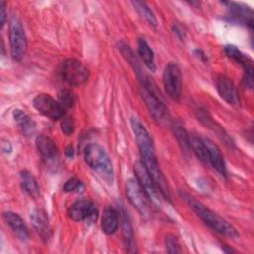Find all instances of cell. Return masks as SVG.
<instances>
[{
    "instance_id": "30",
    "label": "cell",
    "mask_w": 254,
    "mask_h": 254,
    "mask_svg": "<svg viewBox=\"0 0 254 254\" xmlns=\"http://www.w3.org/2000/svg\"><path fill=\"white\" fill-rule=\"evenodd\" d=\"M83 190V184L76 178L72 177L66 181L64 186V190L65 192H73V191H81Z\"/></svg>"
},
{
    "instance_id": "23",
    "label": "cell",
    "mask_w": 254,
    "mask_h": 254,
    "mask_svg": "<svg viewBox=\"0 0 254 254\" xmlns=\"http://www.w3.org/2000/svg\"><path fill=\"white\" fill-rule=\"evenodd\" d=\"M13 118L16 121V123L20 126V128L23 130L24 134L26 135H32L35 132L36 125L34 121L21 109H14L13 110Z\"/></svg>"
},
{
    "instance_id": "17",
    "label": "cell",
    "mask_w": 254,
    "mask_h": 254,
    "mask_svg": "<svg viewBox=\"0 0 254 254\" xmlns=\"http://www.w3.org/2000/svg\"><path fill=\"white\" fill-rule=\"evenodd\" d=\"M224 5H227V8L229 10V16L239 22V23H244V24H249L250 27H252L253 24V13L252 10L239 3H234V2H226L223 3Z\"/></svg>"
},
{
    "instance_id": "18",
    "label": "cell",
    "mask_w": 254,
    "mask_h": 254,
    "mask_svg": "<svg viewBox=\"0 0 254 254\" xmlns=\"http://www.w3.org/2000/svg\"><path fill=\"white\" fill-rule=\"evenodd\" d=\"M3 218L20 239L27 240L29 238L28 228L19 214L12 211H5L3 212Z\"/></svg>"
},
{
    "instance_id": "22",
    "label": "cell",
    "mask_w": 254,
    "mask_h": 254,
    "mask_svg": "<svg viewBox=\"0 0 254 254\" xmlns=\"http://www.w3.org/2000/svg\"><path fill=\"white\" fill-rule=\"evenodd\" d=\"M190 148L193 150L197 158L205 165H209V157L206 145L203 141V138L192 134L190 136Z\"/></svg>"
},
{
    "instance_id": "6",
    "label": "cell",
    "mask_w": 254,
    "mask_h": 254,
    "mask_svg": "<svg viewBox=\"0 0 254 254\" xmlns=\"http://www.w3.org/2000/svg\"><path fill=\"white\" fill-rule=\"evenodd\" d=\"M134 172L137 181L139 182L141 188L144 190L147 194L150 202L157 208H160L162 205V193L147 171L143 162H137L134 165Z\"/></svg>"
},
{
    "instance_id": "27",
    "label": "cell",
    "mask_w": 254,
    "mask_h": 254,
    "mask_svg": "<svg viewBox=\"0 0 254 254\" xmlns=\"http://www.w3.org/2000/svg\"><path fill=\"white\" fill-rule=\"evenodd\" d=\"M244 70V76H243V82L244 85L251 89L253 87V65H252V60H247L243 64H241Z\"/></svg>"
},
{
    "instance_id": "7",
    "label": "cell",
    "mask_w": 254,
    "mask_h": 254,
    "mask_svg": "<svg viewBox=\"0 0 254 254\" xmlns=\"http://www.w3.org/2000/svg\"><path fill=\"white\" fill-rule=\"evenodd\" d=\"M125 190L128 200L139 211V213L143 216L150 215L151 202L137 179H129L126 182Z\"/></svg>"
},
{
    "instance_id": "4",
    "label": "cell",
    "mask_w": 254,
    "mask_h": 254,
    "mask_svg": "<svg viewBox=\"0 0 254 254\" xmlns=\"http://www.w3.org/2000/svg\"><path fill=\"white\" fill-rule=\"evenodd\" d=\"M131 127L142 156V162L147 163L157 161L153 139L146 127L137 117L131 118Z\"/></svg>"
},
{
    "instance_id": "12",
    "label": "cell",
    "mask_w": 254,
    "mask_h": 254,
    "mask_svg": "<svg viewBox=\"0 0 254 254\" xmlns=\"http://www.w3.org/2000/svg\"><path fill=\"white\" fill-rule=\"evenodd\" d=\"M216 89L220 97L230 105L239 104L238 91L230 78L224 75H220L216 81Z\"/></svg>"
},
{
    "instance_id": "19",
    "label": "cell",
    "mask_w": 254,
    "mask_h": 254,
    "mask_svg": "<svg viewBox=\"0 0 254 254\" xmlns=\"http://www.w3.org/2000/svg\"><path fill=\"white\" fill-rule=\"evenodd\" d=\"M119 224V218H118V212L115 208L108 206L104 209L102 218H101V229L102 231L107 234L111 235L115 233V231L118 228Z\"/></svg>"
},
{
    "instance_id": "21",
    "label": "cell",
    "mask_w": 254,
    "mask_h": 254,
    "mask_svg": "<svg viewBox=\"0 0 254 254\" xmlns=\"http://www.w3.org/2000/svg\"><path fill=\"white\" fill-rule=\"evenodd\" d=\"M20 181L23 190L32 197L37 198L40 195V189L36 178L29 171H22L20 173Z\"/></svg>"
},
{
    "instance_id": "24",
    "label": "cell",
    "mask_w": 254,
    "mask_h": 254,
    "mask_svg": "<svg viewBox=\"0 0 254 254\" xmlns=\"http://www.w3.org/2000/svg\"><path fill=\"white\" fill-rule=\"evenodd\" d=\"M172 129H173V133H174L178 143L180 144L182 150L185 152H188L190 148V135L184 128L183 124L180 121H174L172 124Z\"/></svg>"
},
{
    "instance_id": "29",
    "label": "cell",
    "mask_w": 254,
    "mask_h": 254,
    "mask_svg": "<svg viewBox=\"0 0 254 254\" xmlns=\"http://www.w3.org/2000/svg\"><path fill=\"white\" fill-rule=\"evenodd\" d=\"M165 245L168 253H181L180 243L178 241V238L173 234H168L165 238Z\"/></svg>"
},
{
    "instance_id": "3",
    "label": "cell",
    "mask_w": 254,
    "mask_h": 254,
    "mask_svg": "<svg viewBox=\"0 0 254 254\" xmlns=\"http://www.w3.org/2000/svg\"><path fill=\"white\" fill-rule=\"evenodd\" d=\"M59 72L64 81L71 86H78L88 78L87 67L76 59H66L61 63Z\"/></svg>"
},
{
    "instance_id": "2",
    "label": "cell",
    "mask_w": 254,
    "mask_h": 254,
    "mask_svg": "<svg viewBox=\"0 0 254 254\" xmlns=\"http://www.w3.org/2000/svg\"><path fill=\"white\" fill-rule=\"evenodd\" d=\"M84 160L86 164L109 185L113 183V167L106 151L98 144L92 143L84 149Z\"/></svg>"
},
{
    "instance_id": "31",
    "label": "cell",
    "mask_w": 254,
    "mask_h": 254,
    "mask_svg": "<svg viewBox=\"0 0 254 254\" xmlns=\"http://www.w3.org/2000/svg\"><path fill=\"white\" fill-rule=\"evenodd\" d=\"M61 130L63 133L65 135L69 136L73 133L74 131V123L70 117H64L63 118L61 122Z\"/></svg>"
},
{
    "instance_id": "20",
    "label": "cell",
    "mask_w": 254,
    "mask_h": 254,
    "mask_svg": "<svg viewBox=\"0 0 254 254\" xmlns=\"http://www.w3.org/2000/svg\"><path fill=\"white\" fill-rule=\"evenodd\" d=\"M137 51L140 59L143 61L145 65L150 71L156 70V64H155V59H154V52L149 46V44L146 42L144 38L138 39V45H137Z\"/></svg>"
},
{
    "instance_id": "33",
    "label": "cell",
    "mask_w": 254,
    "mask_h": 254,
    "mask_svg": "<svg viewBox=\"0 0 254 254\" xmlns=\"http://www.w3.org/2000/svg\"><path fill=\"white\" fill-rule=\"evenodd\" d=\"M65 155H66L67 157H72V156H73V148H72L71 146L66 147V149H65Z\"/></svg>"
},
{
    "instance_id": "10",
    "label": "cell",
    "mask_w": 254,
    "mask_h": 254,
    "mask_svg": "<svg viewBox=\"0 0 254 254\" xmlns=\"http://www.w3.org/2000/svg\"><path fill=\"white\" fill-rule=\"evenodd\" d=\"M33 105L39 113L52 120L63 119L64 116V108L49 94H38L33 99Z\"/></svg>"
},
{
    "instance_id": "9",
    "label": "cell",
    "mask_w": 254,
    "mask_h": 254,
    "mask_svg": "<svg viewBox=\"0 0 254 254\" xmlns=\"http://www.w3.org/2000/svg\"><path fill=\"white\" fill-rule=\"evenodd\" d=\"M163 83L167 94L174 100H179L182 92V74L180 66L175 62H170L163 73Z\"/></svg>"
},
{
    "instance_id": "28",
    "label": "cell",
    "mask_w": 254,
    "mask_h": 254,
    "mask_svg": "<svg viewBox=\"0 0 254 254\" xmlns=\"http://www.w3.org/2000/svg\"><path fill=\"white\" fill-rule=\"evenodd\" d=\"M59 103L65 109L70 108L74 103V95L68 89H62L59 92Z\"/></svg>"
},
{
    "instance_id": "34",
    "label": "cell",
    "mask_w": 254,
    "mask_h": 254,
    "mask_svg": "<svg viewBox=\"0 0 254 254\" xmlns=\"http://www.w3.org/2000/svg\"><path fill=\"white\" fill-rule=\"evenodd\" d=\"M222 249H223V251L224 252H226V253H232V252H234V250H232L231 248L229 249V248H226V246L225 245H223L222 246Z\"/></svg>"
},
{
    "instance_id": "32",
    "label": "cell",
    "mask_w": 254,
    "mask_h": 254,
    "mask_svg": "<svg viewBox=\"0 0 254 254\" xmlns=\"http://www.w3.org/2000/svg\"><path fill=\"white\" fill-rule=\"evenodd\" d=\"M6 22V3L0 1V28L3 29Z\"/></svg>"
},
{
    "instance_id": "5",
    "label": "cell",
    "mask_w": 254,
    "mask_h": 254,
    "mask_svg": "<svg viewBox=\"0 0 254 254\" xmlns=\"http://www.w3.org/2000/svg\"><path fill=\"white\" fill-rule=\"evenodd\" d=\"M9 38L12 58L21 61L27 51V38L22 22L16 15H13L9 22Z\"/></svg>"
},
{
    "instance_id": "13",
    "label": "cell",
    "mask_w": 254,
    "mask_h": 254,
    "mask_svg": "<svg viewBox=\"0 0 254 254\" xmlns=\"http://www.w3.org/2000/svg\"><path fill=\"white\" fill-rule=\"evenodd\" d=\"M30 219L40 237L43 240L48 241L52 236V229L47 213L43 209L36 208L31 212Z\"/></svg>"
},
{
    "instance_id": "14",
    "label": "cell",
    "mask_w": 254,
    "mask_h": 254,
    "mask_svg": "<svg viewBox=\"0 0 254 254\" xmlns=\"http://www.w3.org/2000/svg\"><path fill=\"white\" fill-rule=\"evenodd\" d=\"M119 213H120L119 215H120V221H121L122 237H123L125 248L128 252H136L134 232H133V227H132V223H131L128 211L121 206Z\"/></svg>"
},
{
    "instance_id": "25",
    "label": "cell",
    "mask_w": 254,
    "mask_h": 254,
    "mask_svg": "<svg viewBox=\"0 0 254 254\" xmlns=\"http://www.w3.org/2000/svg\"><path fill=\"white\" fill-rule=\"evenodd\" d=\"M132 4L134 5L135 9L138 11V13L140 14V16L142 18L145 19V21H147V23L154 27V28H157L158 26V22H157V19L154 15V13L152 12V10L149 8V6L145 3V2H142V1H133Z\"/></svg>"
},
{
    "instance_id": "8",
    "label": "cell",
    "mask_w": 254,
    "mask_h": 254,
    "mask_svg": "<svg viewBox=\"0 0 254 254\" xmlns=\"http://www.w3.org/2000/svg\"><path fill=\"white\" fill-rule=\"evenodd\" d=\"M140 94L154 120L161 125L168 123L170 119L169 112L166 105L162 101L160 94L149 91L144 87H141Z\"/></svg>"
},
{
    "instance_id": "1",
    "label": "cell",
    "mask_w": 254,
    "mask_h": 254,
    "mask_svg": "<svg viewBox=\"0 0 254 254\" xmlns=\"http://www.w3.org/2000/svg\"><path fill=\"white\" fill-rule=\"evenodd\" d=\"M184 197L187 200L188 204L190 206V208L196 213V215L211 229L233 239L239 236L237 230L229 222H227L225 219H223L211 209L206 207L204 204L188 194H184Z\"/></svg>"
},
{
    "instance_id": "16",
    "label": "cell",
    "mask_w": 254,
    "mask_h": 254,
    "mask_svg": "<svg viewBox=\"0 0 254 254\" xmlns=\"http://www.w3.org/2000/svg\"><path fill=\"white\" fill-rule=\"evenodd\" d=\"M203 141H204L207 151H208L209 165L212 166L221 176L225 177L227 174V170H226L223 156H222L219 148L211 140H209L207 138H203Z\"/></svg>"
},
{
    "instance_id": "15",
    "label": "cell",
    "mask_w": 254,
    "mask_h": 254,
    "mask_svg": "<svg viewBox=\"0 0 254 254\" xmlns=\"http://www.w3.org/2000/svg\"><path fill=\"white\" fill-rule=\"evenodd\" d=\"M36 147L45 161L51 162L58 158V147L50 137L39 135L36 138Z\"/></svg>"
},
{
    "instance_id": "11",
    "label": "cell",
    "mask_w": 254,
    "mask_h": 254,
    "mask_svg": "<svg viewBox=\"0 0 254 254\" xmlns=\"http://www.w3.org/2000/svg\"><path fill=\"white\" fill-rule=\"evenodd\" d=\"M68 216L73 221L87 220L92 223L97 218V209L89 199H79L68 208Z\"/></svg>"
},
{
    "instance_id": "26",
    "label": "cell",
    "mask_w": 254,
    "mask_h": 254,
    "mask_svg": "<svg viewBox=\"0 0 254 254\" xmlns=\"http://www.w3.org/2000/svg\"><path fill=\"white\" fill-rule=\"evenodd\" d=\"M224 53L228 58L233 59L234 61H236L237 63H239L240 64H243L247 60H249L250 58H248L247 56H245L238 48H236L233 45H227L224 47Z\"/></svg>"
}]
</instances>
